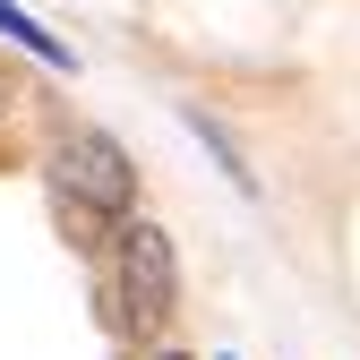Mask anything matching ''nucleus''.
<instances>
[{
  "label": "nucleus",
  "mask_w": 360,
  "mask_h": 360,
  "mask_svg": "<svg viewBox=\"0 0 360 360\" xmlns=\"http://www.w3.org/2000/svg\"><path fill=\"white\" fill-rule=\"evenodd\" d=\"M0 34H9V43H26V52H34L43 69H60V77L77 69V52H69V43H60L52 26H43L34 9H18V0H0Z\"/></svg>",
  "instance_id": "7ed1b4c3"
},
{
  "label": "nucleus",
  "mask_w": 360,
  "mask_h": 360,
  "mask_svg": "<svg viewBox=\"0 0 360 360\" xmlns=\"http://www.w3.org/2000/svg\"><path fill=\"white\" fill-rule=\"evenodd\" d=\"M189 138H198V146H206V155L223 163V180H232L240 198H257V172H249V155H240V138H232V129H223L214 112H198V103H189Z\"/></svg>",
  "instance_id": "20e7f679"
},
{
  "label": "nucleus",
  "mask_w": 360,
  "mask_h": 360,
  "mask_svg": "<svg viewBox=\"0 0 360 360\" xmlns=\"http://www.w3.org/2000/svg\"><path fill=\"white\" fill-rule=\"evenodd\" d=\"M52 198L77 223H120V214H138V163L112 129H69L52 146Z\"/></svg>",
  "instance_id": "f03ea898"
},
{
  "label": "nucleus",
  "mask_w": 360,
  "mask_h": 360,
  "mask_svg": "<svg viewBox=\"0 0 360 360\" xmlns=\"http://www.w3.org/2000/svg\"><path fill=\"white\" fill-rule=\"evenodd\" d=\"M146 360H198V352H180V343H155V352H146Z\"/></svg>",
  "instance_id": "39448f33"
},
{
  "label": "nucleus",
  "mask_w": 360,
  "mask_h": 360,
  "mask_svg": "<svg viewBox=\"0 0 360 360\" xmlns=\"http://www.w3.org/2000/svg\"><path fill=\"white\" fill-rule=\"evenodd\" d=\"M214 360H232V352H214Z\"/></svg>",
  "instance_id": "0eeeda50"
},
{
  "label": "nucleus",
  "mask_w": 360,
  "mask_h": 360,
  "mask_svg": "<svg viewBox=\"0 0 360 360\" xmlns=\"http://www.w3.org/2000/svg\"><path fill=\"white\" fill-rule=\"evenodd\" d=\"M112 300L129 335H155L180 309V249L155 214H120L112 223Z\"/></svg>",
  "instance_id": "f257e3e1"
},
{
  "label": "nucleus",
  "mask_w": 360,
  "mask_h": 360,
  "mask_svg": "<svg viewBox=\"0 0 360 360\" xmlns=\"http://www.w3.org/2000/svg\"><path fill=\"white\" fill-rule=\"evenodd\" d=\"M9 103H18V86H9V69H0V120H9Z\"/></svg>",
  "instance_id": "423d86ee"
}]
</instances>
